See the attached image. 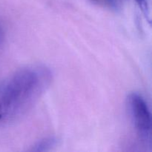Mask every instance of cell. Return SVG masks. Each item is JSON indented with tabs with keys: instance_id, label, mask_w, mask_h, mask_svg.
Returning a JSON list of instances; mask_svg holds the SVG:
<instances>
[{
	"instance_id": "277c9868",
	"label": "cell",
	"mask_w": 152,
	"mask_h": 152,
	"mask_svg": "<svg viewBox=\"0 0 152 152\" xmlns=\"http://www.w3.org/2000/svg\"><path fill=\"white\" fill-rule=\"evenodd\" d=\"M94 1L102 4L112 10H118L122 7L126 0H93Z\"/></svg>"
},
{
	"instance_id": "7a4b0ae2",
	"label": "cell",
	"mask_w": 152,
	"mask_h": 152,
	"mask_svg": "<svg viewBox=\"0 0 152 152\" xmlns=\"http://www.w3.org/2000/svg\"><path fill=\"white\" fill-rule=\"evenodd\" d=\"M127 105L132 122L140 139L145 143H150L151 139V118L147 103L137 93L129 94Z\"/></svg>"
},
{
	"instance_id": "3957f363",
	"label": "cell",
	"mask_w": 152,
	"mask_h": 152,
	"mask_svg": "<svg viewBox=\"0 0 152 152\" xmlns=\"http://www.w3.org/2000/svg\"><path fill=\"white\" fill-rule=\"evenodd\" d=\"M56 140L53 137L45 138L44 140H42L39 142H37L36 145L33 146L31 151H44L50 150L52 147L56 145Z\"/></svg>"
},
{
	"instance_id": "6da1fadb",
	"label": "cell",
	"mask_w": 152,
	"mask_h": 152,
	"mask_svg": "<svg viewBox=\"0 0 152 152\" xmlns=\"http://www.w3.org/2000/svg\"><path fill=\"white\" fill-rule=\"evenodd\" d=\"M52 81L44 65L19 70L0 83V126L20 120L38 102Z\"/></svg>"
},
{
	"instance_id": "5b68a950",
	"label": "cell",
	"mask_w": 152,
	"mask_h": 152,
	"mask_svg": "<svg viewBox=\"0 0 152 152\" xmlns=\"http://www.w3.org/2000/svg\"><path fill=\"white\" fill-rule=\"evenodd\" d=\"M138 4L140 5V7H141L142 11L147 15V13L149 10L148 8V0H137Z\"/></svg>"
}]
</instances>
